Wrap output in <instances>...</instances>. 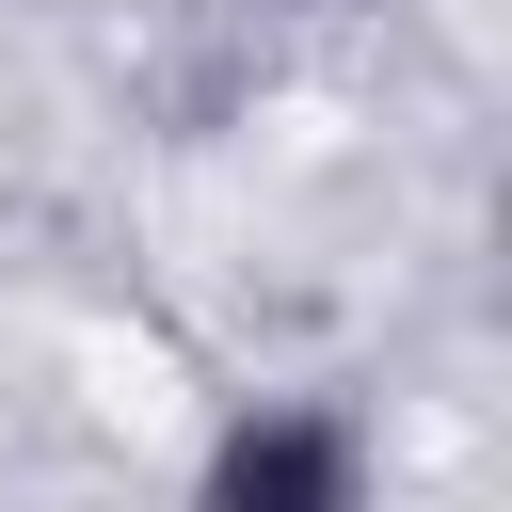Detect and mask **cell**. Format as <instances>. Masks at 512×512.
Here are the masks:
<instances>
[{
    "label": "cell",
    "instance_id": "obj_1",
    "mask_svg": "<svg viewBox=\"0 0 512 512\" xmlns=\"http://www.w3.org/2000/svg\"><path fill=\"white\" fill-rule=\"evenodd\" d=\"M192 512H384V448H368L352 400L272 384L192 448Z\"/></svg>",
    "mask_w": 512,
    "mask_h": 512
}]
</instances>
